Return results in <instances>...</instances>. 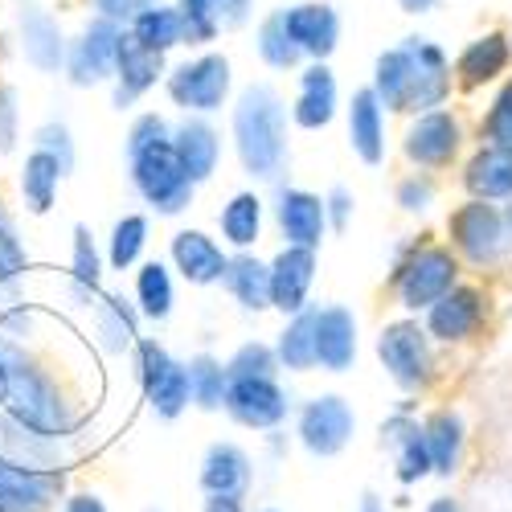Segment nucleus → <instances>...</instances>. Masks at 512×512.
Here are the masks:
<instances>
[{"label": "nucleus", "instance_id": "23", "mask_svg": "<svg viewBox=\"0 0 512 512\" xmlns=\"http://www.w3.org/2000/svg\"><path fill=\"white\" fill-rule=\"evenodd\" d=\"M349 148L373 168L386 160V107L377 103L369 87L353 91V103H349Z\"/></svg>", "mask_w": 512, "mask_h": 512}, {"label": "nucleus", "instance_id": "8", "mask_svg": "<svg viewBox=\"0 0 512 512\" xmlns=\"http://www.w3.org/2000/svg\"><path fill=\"white\" fill-rule=\"evenodd\" d=\"M164 87L181 111L209 115L230 95V58L226 54H201L193 62H181L177 70H168Z\"/></svg>", "mask_w": 512, "mask_h": 512}, {"label": "nucleus", "instance_id": "11", "mask_svg": "<svg viewBox=\"0 0 512 512\" xmlns=\"http://www.w3.org/2000/svg\"><path fill=\"white\" fill-rule=\"evenodd\" d=\"M115 41H119V25L95 17L87 29L74 37V46L66 50V70L74 87H103L115 74Z\"/></svg>", "mask_w": 512, "mask_h": 512}, {"label": "nucleus", "instance_id": "7", "mask_svg": "<svg viewBox=\"0 0 512 512\" xmlns=\"http://www.w3.org/2000/svg\"><path fill=\"white\" fill-rule=\"evenodd\" d=\"M455 246L467 263H476V267H496L508 246H512V234H508V222H504V213L488 201H467L451 213V222H447Z\"/></svg>", "mask_w": 512, "mask_h": 512}, {"label": "nucleus", "instance_id": "32", "mask_svg": "<svg viewBox=\"0 0 512 512\" xmlns=\"http://www.w3.org/2000/svg\"><path fill=\"white\" fill-rule=\"evenodd\" d=\"M275 361L283 369H291V373L316 369V308H304V312L291 316V324L279 332Z\"/></svg>", "mask_w": 512, "mask_h": 512}, {"label": "nucleus", "instance_id": "18", "mask_svg": "<svg viewBox=\"0 0 512 512\" xmlns=\"http://www.w3.org/2000/svg\"><path fill=\"white\" fill-rule=\"evenodd\" d=\"M357 361V316L349 308H316V365L345 373Z\"/></svg>", "mask_w": 512, "mask_h": 512}, {"label": "nucleus", "instance_id": "22", "mask_svg": "<svg viewBox=\"0 0 512 512\" xmlns=\"http://www.w3.org/2000/svg\"><path fill=\"white\" fill-rule=\"evenodd\" d=\"M173 152L185 168V177L193 185H205L213 173H218V160H222V140L218 132L205 123V119H185L181 127H173Z\"/></svg>", "mask_w": 512, "mask_h": 512}, {"label": "nucleus", "instance_id": "3", "mask_svg": "<svg viewBox=\"0 0 512 512\" xmlns=\"http://www.w3.org/2000/svg\"><path fill=\"white\" fill-rule=\"evenodd\" d=\"M127 168H132V189L144 197V205H152L164 218H173V213H181L193 201L197 185L185 177V168L173 152V136L127 152Z\"/></svg>", "mask_w": 512, "mask_h": 512}, {"label": "nucleus", "instance_id": "9", "mask_svg": "<svg viewBox=\"0 0 512 512\" xmlns=\"http://www.w3.org/2000/svg\"><path fill=\"white\" fill-rule=\"evenodd\" d=\"M357 431V414L340 394H320L300 410V422H295V435H300L304 451L316 459H332L353 443Z\"/></svg>", "mask_w": 512, "mask_h": 512}, {"label": "nucleus", "instance_id": "38", "mask_svg": "<svg viewBox=\"0 0 512 512\" xmlns=\"http://www.w3.org/2000/svg\"><path fill=\"white\" fill-rule=\"evenodd\" d=\"M189 402H197L201 410H222V398H226V365L209 353H197L189 365Z\"/></svg>", "mask_w": 512, "mask_h": 512}, {"label": "nucleus", "instance_id": "40", "mask_svg": "<svg viewBox=\"0 0 512 512\" xmlns=\"http://www.w3.org/2000/svg\"><path fill=\"white\" fill-rule=\"evenodd\" d=\"M259 58L271 66V70H291V66H300V50H295V41L287 37V29H283V17L279 13H271L263 25H259Z\"/></svg>", "mask_w": 512, "mask_h": 512}, {"label": "nucleus", "instance_id": "45", "mask_svg": "<svg viewBox=\"0 0 512 512\" xmlns=\"http://www.w3.org/2000/svg\"><path fill=\"white\" fill-rule=\"evenodd\" d=\"M95 5V17H103V21H111V25H132L144 9H152V5H160V0H91Z\"/></svg>", "mask_w": 512, "mask_h": 512}, {"label": "nucleus", "instance_id": "41", "mask_svg": "<svg viewBox=\"0 0 512 512\" xmlns=\"http://www.w3.org/2000/svg\"><path fill=\"white\" fill-rule=\"evenodd\" d=\"M279 361H275V349L263 345V340H246V345L226 361V381L234 377H275Z\"/></svg>", "mask_w": 512, "mask_h": 512}, {"label": "nucleus", "instance_id": "1", "mask_svg": "<svg viewBox=\"0 0 512 512\" xmlns=\"http://www.w3.org/2000/svg\"><path fill=\"white\" fill-rule=\"evenodd\" d=\"M369 91L390 111H410V115L439 111L451 95V62L435 41L406 37L402 46L377 54Z\"/></svg>", "mask_w": 512, "mask_h": 512}, {"label": "nucleus", "instance_id": "51", "mask_svg": "<svg viewBox=\"0 0 512 512\" xmlns=\"http://www.w3.org/2000/svg\"><path fill=\"white\" fill-rule=\"evenodd\" d=\"M201 512H246V508H242V496H205Z\"/></svg>", "mask_w": 512, "mask_h": 512}, {"label": "nucleus", "instance_id": "34", "mask_svg": "<svg viewBox=\"0 0 512 512\" xmlns=\"http://www.w3.org/2000/svg\"><path fill=\"white\" fill-rule=\"evenodd\" d=\"M95 336L107 353H123L136 345V308L123 295H103V304H95Z\"/></svg>", "mask_w": 512, "mask_h": 512}, {"label": "nucleus", "instance_id": "48", "mask_svg": "<svg viewBox=\"0 0 512 512\" xmlns=\"http://www.w3.org/2000/svg\"><path fill=\"white\" fill-rule=\"evenodd\" d=\"M349 213H353V193H349L345 185H336V189L324 197V218H328V226L345 230V226H349Z\"/></svg>", "mask_w": 512, "mask_h": 512}, {"label": "nucleus", "instance_id": "46", "mask_svg": "<svg viewBox=\"0 0 512 512\" xmlns=\"http://www.w3.org/2000/svg\"><path fill=\"white\" fill-rule=\"evenodd\" d=\"M17 148V91L0 82V156Z\"/></svg>", "mask_w": 512, "mask_h": 512}, {"label": "nucleus", "instance_id": "29", "mask_svg": "<svg viewBox=\"0 0 512 512\" xmlns=\"http://www.w3.org/2000/svg\"><path fill=\"white\" fill-rule=\"evenodd\" d=\"M422 439H426V455H431V472L435 476H455L459 459H463V418L459 410H439L422 422Z\"/></svg>", "mask_w": 512, "mask_h": 512}, {"label": "nucleus", "instance_id": "20", "mask_svg": "<svg viewBox=\"0 0 512 512\" xmlns=\"http://www.w3.org/2000/svg\"><path fill=\"white\" fill-rule=\"evenodd\" d=\"M168 254H173L181 279L193 283V287L222 283V275H226V250L213 242L205 230H177Z\"/></svg>", "mask_w": 512, "mask_h": 512}, {"label": "nucleus", "instance_id": "10", "mask_svg": "<svg viewBox=\"0 0 512 512\" xmlns=\"http://www.w3.org/2000/svg\"><path fill=\"white\" fill-rule=\"evenodd\" d=\"M226 414L238 426H250V431H275V426L287 422V390L275 377H234L226 381V398H222Z\"/></svg>", "mask_w": 512, "mask_h": 512}, {"label": "nucleus", "instance_id": "28", "mask_svg": "<svg viewBox=\"0 0 512 512\" xmlns=\"http://www.w3.org/2000/svg\"><path fill=\"white\" fill-rule=\"evenodd\" d=\"M472 201H512V156L500 148H480L463 168Z\"/></svg>", "mask_w": 512, "mask_h": 512}, {"label": "nucleus", "instance_id": "39", "mask_svg": "<svg viewBox=\"0 0 512 512\" xmlns=\"http://www.w3.org/2000/svg\"><path fill=\"white\" fill-rule=\"evenodd\" d=\"M144 242H148V218H140V213H127V218H119L111 226V246H107L111 271L136 267V259L144 254Z\"/></svg>", "mask_w": 512, "mask_h": 512}, {"label": "nucleus", "instance_id": "36", "mask_svg": "<svg viewBox=\"0 0 512 512\" xmlns=\"http://www.w3.org/2000/svg\"><path fill=\"white\" fill-rule=\"evenodd\" d=\"M136 304H140V316L156 324L173 316V275H168L164 263H144L136 271Z\"/></svg>", "mask_w": 512, "mask_h": 512}, {"label": "nucleus", "instance_id": "42", "mask_svg": "<svg viewBox=\"0 0 512 512\" xmlns=\"http://www.w3.org/2000/svg\"><path fill=\"white\" fill-rule=\"evenodd\" d=\"M25 267H29V254H25L21 238H17V226H13V218H9L5 201H0V283L21 279Z\"/></svg>", "mask_w": 512, "mask_h": 512}, {"label": "nucleus", "instance_id": "14", "mask_svg": "<svg viewBox=\"0 0 512 512\" xmlns=\"http://www.w3.org/2000/svg\"><path fill=\"white\" fill-rule=\"evenodd\" d=\"M58 488V467L41 472V467H21L0 455V512H46L58 500Z\"/></svg>", "mask_w": 512, "mask_h": 512}, {"label": "nucleus", "instance_id": "16", "mask_svg": "<svg viewBox=\"0 0 512 512\" xmlns=\"http://www.w3.org/2000/svg\"><path fill=\"white\" fill-rule=\"evenodd\" d=\"M480 324H484V291L467 283H455L443 300L426 308V336L443 340V345H459V340L476 336Z\"/></svg>", "mask_w": 512, "mask_h": 512}, {"label": "nucleus", "instance_id": "44", "mask_svg": "<svg viewBox=\"0 0 512 512\" xmlns=\"http://www.w3.org/2000/svg\"><path fill=\"white\" fill-rule=\"evenodd\" d=\"M33 148H41V152H50L58 164H62V173L70 177L74 173V140H70V127L66 123H41L37 132H33Z\"/></svg>", "mask_w": 512, "mask_h": 512}, {"label": "nucleus", "instance_id": "43", "mask_svg": "<svg viewBox=\"0 0 512 512\" xmlns=\"http://www.w3.org/2000/svg\"><path fill=\"white\" fill-rule=\"evenodd\" d=\"M484 136H488V148H500L512 156V78L504 82V91L496 95V103L484 119Z\"/></svg>", "mask_w": 512, "mask_h": 512}, {"label": "nucleus", "instance_id": "37", "mask_svg": "<svg viewBox=\"0 0 512 512\" xmlns=\"http://www.w3.org/2000/svg\"><path fill=\"white\" fill-rule=\"evenodd\" d=\"M99 275H103V263H99V250H95V238L87 226H74V254H70V287L82 304L95 300L99 291Z\"/></svg>", "mask_w": 512, "mask_h": 512}, {"label": "nucleus", "instance_id": "47", "mask_svg": "<svg viewBox=\"0 0 512 512\" xmlns=\"http://www.w3.org/2000/svg\"><path fill=\"white\" fill-rule=\"evenodd\" d=\"M398 205L406 209V213H426L435 205V185L426 181V177H406L402 185H398Z\"/></svg>", "mask_w": 512, "mask_h": 512}, {"label": "nucleus", "instance_id": "15", "mask_svg": "<svg viewBox=\"0 0 512 512\" xmlns=\"http://www.w3.org/2000/svg\"><path fill=\"white\" fill-rule=\"evenodd\" d=\"M267 271H271V308H279L283 316L304 312L308 295H312V283H316V250L283 246L267 263Z\"/></svg>", "mask_w": 512, "mask_h": 512}, {"label": "nucleus", "instance_id": "5", "mask_svg": "<svg viewBox=\"0 0 512 512\" xmlns=\"http://www.w3.org/2000/svg\"><path fill=\"white\" fill-rule=\"evenodd\" d=\"M377 357L386 365V373L398 381L402 390L418 394L431 386L435 377V353H431V336H426L414 320H398L386 324L377 336Z\"/></svg>", "mask_w": 512, "mask_h": 512}, {"label": "nucleus", "instance_id": "30", "mask_svg": "<svg viewBox=\"0 0 512 512\" xmlns=\"http://www.w3.org/2000/svg\"><path fill=\"white\" fill-rule=\"evenodd\" d=\"M226 291L234 295V304H242L246 312H267L271 308V271L267 263H259L254 254H234L226 259V275H222Z\"/></svg>", "mask_w": 512, "mask_h": 512}, {"label": "nucleus", "instance_id": "21", "mask_svg": "<svg viewBox=\"0 0 512 512\" xmlns=\"http://www.w3.org/2000/svg\"><path fill=\"white\" fill-rule=\"evenodd\" d=\"M21 50H25V62L33 70L58 74V66L66 62V37H62L50 9H41V5L21 9Z\"/></svg>", "mask_w": 512, "mask_h": 512}, {"label": "nucleus", "instance_id": "56", "mask_svg": "<svg viewBox=\"0 0 512 512\" xmlns=\"http://www.w3.org/2000/svg\"><path fill=\"white\" fill-rule=\"evenodd\" d=\"M508 46H512V37H508Z\"/></svg>", "mask_w": 512, "mask_h": 512}, {"label": "nucleus", "instance_id": "2", "mask_svg": "<svg viewBox=\"0 0 512 512\" xmlns=\"http://www.w3.org/2000/svg\"><path fill=\"white\" fill-rule=\"evenodd\" d=\"M234 148L254 181H279L287 168V107L271 82H254L234 103Z\"/></svg>", "mask_w": 512, "mask_h": 512}, {"label": "nucleus", "instance_id": "49", "mask_svg": "<svg viewBox=\"0 0 512 512\" xmlns=\"http://www.w3.org/2000/svg\"><path fill=\"white\" fill-rule=\"evenodd\" d=\"M250 9L254 0H213V13H218V25L222 29H238L250 21Z\"/></svg>", "mask_w": 512, "mask_h": 512}, {"label": "nucleus", "instance_id": "53", "mask_svg": "<svg viewBox=\"0 0 512 512\" xmlns=\"http://www.w3.org/2000/svg\"><path fill=\"white\" fill-rule=\"evenodd\" d=\"M398 5H402L406 13H431V9L439 5V0H398Z\"/></svg>", "mask_w": 512, "mask_h": 512}, {"label": "nucleus", "instance_id": "57", "mask_svg": "<svg viewBox=\"0 0 512 512\" xmlns=\"http://www.w3.org/2000/svg\"><path fill=\"white\" fill-rule=\"evenodd\" d=\"M148 512H156V508H148Z\"/></svg>", "mask_w": 512, "mask_h": 512}, {"label": "nucleus", "instance_id": "27", "mask_svg": "<svg viewBox=\"0 0 512 512\" xmlns=\"http://www.w3.org/2000/svg\"><path fill=\"white\" fill-rule=\"evenodd\" d=\"M508 62H512L508 37L492 29L484 37H476V41H467L459 62H455V74H459L463 87H484V82H492V78H500L508 70Z\"/></svg>", "mask_w": 512, "mask_h": 512}, {"label": "nucleus", "instance_id": "33", "mask_svg": "<svg viewBox=\"0 0 512 512\" xmlns=\"http://www.w3.org/2000/svg\"><path fill=\"white\" fill-rule=\"evenodd\" d=\"M218 226L234 250H250L263 234V197L259 193H234L226 201V209L218 213Z\"/></svg>", "mask_w": 512, "mask_h": 512}, {"label": "nucleus", "instance_id": "17", "mask_svg": "<svg viewBox=\"0 0 512 512\" xmlns=\"http://www.w3.org/2000/svg\"><path fill=\"white\" fill-rule=\"evenodd\" d=\"M111 78H115V107L123 111V107H132L140 95H148L156 82L164 78V58L152 54V50H144L127 29H119V41H115V74Z\"/></svg>", "mask_w": 512, "mask_h": 512}, {"label": "nucleus", "instance_id": "55", "mask_svg": "<svg viewBox=\"0 0 512 512\" xmlns=\"http://www.w3.org/2000/svg\"><path fill=\"white\" fill-rule=\"evenodd\" d=\"M263 512H275V508H263Z\"/></svg>", "mask_w": 512, "mask_h": 512}, {"label": "nucleus", "instance_id": "31", "mask_svg": "<svg viewBox=\"0 0 512 512\" xmlns=\"http://www.w3.org/2000/svg\"><path fill=\"white\" fill-rule=\"evenodd\" d=\"M62 164L50 156V152H41L33 148L21 164V197L29 205V213H50L54 201H58V181H62Z\"/></svg>", "mask_w": 512, "mask_h": 512}, {"label": "nucleus", "instance_id": "50", "mask_svg": "<svg viewBox=\"0 0 512 512\" xmlns=\"http://www.w3.org/2000/svg\"><path fill=\"white\" fill-rule=\"evenodd\" d=\"M62 512H107V504H103L95 492H74V496L62 504Z\"/></svg>", "mask_w": 512, "mask_h": 512}, {"label": "nucleus", "instance_id": "24", "mask_svg": "<svg viewBox=\"0 0 512 512\" xmlns=\"http://www.w3.org/2000/svg\"><path fill=\"white\" fill-rule=\"evenodd\" d=\"M201 488L205 496H246L254 472H250V455L238 443H213L201 459Z\"/></svg>", "mask_w": 512, "mask_h": 512}, {"label": "nucleus", "instance_id": "19", "mask_svg": "<svg viewBox=\"0 0 512 512\" xmlns=\"http://www.w3.org/2000/svg\"><path fill=\"white\" fill-rule=\"evenodd\" d=\"M275 218H279V230H283L287 246H308V250H316L320 238H324V230H328L324 197H316V193H308V189H279Z\"/></svg>", "mask_w": 512, "mask_h": 512}, {"label": "nucleus", "instance_id": "52", "mask_svg": "<svg viewBox=\"0 0 512 512\" xmlns=\"http://www.w3.org/2000/svg\"><path fill=\"white\" fill-rule=\"evenodd\" d=\"M426 512H463V508H459L451 496H435L431 504H426Z\"/></svg>", "mask_w": 512, "mask_h": 512}, {"label": "nucleus", "instance_id": "12", "mask_svg": "<svg viewBox=\"0 0 512 512\" xmlns=\"http://www.w3.org/2000/svg\"><path fill=\"white\" fill-rule=\"evenodd\" d=\"M459 144H463V127L451 111H426L418 115L410 127H406V160L418 164V168H447L455 156H459Z\"/></svg>", "mask_w": 512, "mask_h": 512}, {"label": "nucleus", "instance_id": "25", "mask_svg": "<svg viewBox=\"0 0 512 512\" xmlns=\"http://www.w3.org/2000/svg\"><path fill=\"white\" fill-rule=\"evenodd\" d=\"M291 119L308 132H320L336 119V74L328 70V62H312L300 74V95H295Z\"/></svg>", "mask_w": 512, "mask_h": 512}, {"label": "nucleus", "instance_id": "35", "mask_svg": "<svg viewBox=\"0 0 512 512\" xmlns=\"http://www.w3.org/2000/svg\"><path fill=\"white\" fill-rule=\"evenodd\" d=\"M127 33H132L144 50L152 54H168V50H177L185 46V37H181V17H177V5H152L144 9L132 25H127Z\"/></svg>", "mask_w": 512, "mask_h": 512}, {"label": "nucleus", "instance_id": "13", "mask_svg": "<svg viewBox=\"0 0 512 512\" xmlns=\"http://www.w3.org/2000/svg\"><path fill=\"white\" fill-rule=\"evenodd\" d=\"M279 17H283L287 37L295 41V50L312 62H328L332 50L340 46V17L324 0H304V5L279 9Z\"/></svg>", "mask_w": 512, "mask_h": 512}, {"label": "nucleus", "instance_id": "26", "mask_svg": "<svg viewBox=\"0 0 512 512\" xmlns=\"http://www.w3.org/2000/svg\"><path fill=\"white\" fill-rule=\"evenodd\" d=\"M381 439L394 447V467H398V480L402 484H418L431 476V455H426V439H422V426L406 414H394L386 426H381Z\"/></svg>", "mask_w": 512, "mask_h": 512}, {"label": "nucleus", "instance_id": "4", "mask_svg": "<svg viewBox=\"0 0 512 512\" xmlns=\"http://www.w3.org/2000/svg\"><path fill=\"white\" fill-rule=\"evenodd\" d=\"M459 283V259L447 246H418L394 271V291L406 312H426Z\"/></svg>", "mask_w": 512, "mask_h": 512}, {"label": "nucleus", "instance_id": "54", "mask_svg": "<svg viewBox=\"0 0 512 512\" xmlns=\"http://www.w3.org/2000/svg\"><path fill=\"white\" fill-rule=\"evenodd\" d=\"M357 512H386V504H381V500H377L373 492H365V496H361V508H357Z\"/></svg>", "mask_w": 512, "mask_h": 512}, {"label": "nucleus", "instance_id": "6", "mask_svg": "<svg viewBox=\"0 0 512 512\" xmlns=\"http://www.w3.org/2000/svg\"><path fill=\"white\" fill-rule=\"evenodd\" d=\"M136 381L148 406L156 410V418L173 422L189 410V373L156 340H136Z\"/></svg>", "mask_w": 512, "mask_h": 512}]
</instances>
